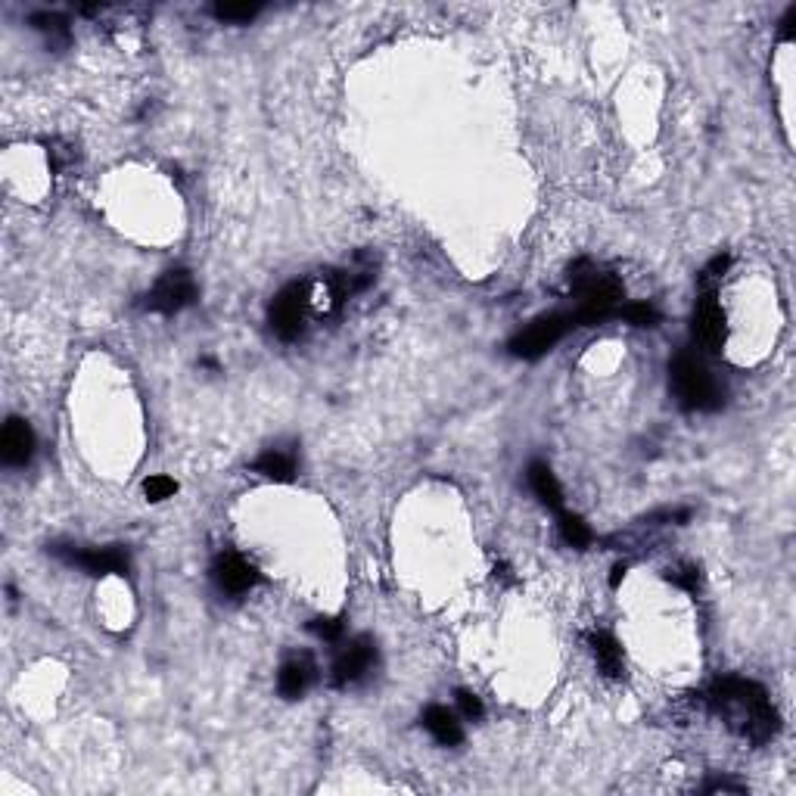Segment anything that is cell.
Instances as JSON below:
<instances>
[{
	"label": "cell",
	"mask_w": 796,
	"mask_h": 796,
	"mask_svg": "<svg viewBox=\"0 0 796 796\" xmlns=\"http://www.w3.org/2000/svg\"><path fill=\"white\" fill-rule=\"evenodd\" d=\"M454 697H458V706L467 719H482V713H486V706H482V700L473 691H458Z\"/></svg>",
	"instance_id": "24"
},
{
	"label": "cell",
	"mask_w": 796,
	"mask_h": 796,
	"mask_svg": "<svg viewBox=\"0 0 796 796\" xmlns=\"http://www.w3.org/2000/svg\"><path fill=\"white\" fill-rule=\"evenodd\" d=\"M178 492V482L172 476H150L144 482V495L150 501H165V498H172Z\"/></svg>",
	"instance_id": "21"
},
{
	"label": "cell",
	"mask_w": 796,
	"mask_h": 796,
	"mask_svg": "<svg viewBox=\"0 0 796 796\" xmlns=\"http://www.w3.org/2000/svg\"><path fill=\"white\" fill-rule=\"evenodd\" d=\"M50 554L60 557L69 566L91 573V576H125L128 573V554L112 545V548H75V545H50Z\"/></svg>",
	"instance_id": "6"
},
{
	"label": "cell",
	"mask_w": 796,
	"mask_h": 796,
	"mask_svg": "<svg viewBox=\"0 0 796 796\" xmlns=\"http://www.w3.org/2000/svg\"><path fill=\"white\" fill-rule=\"evenodd\" d=\"M691 336L703 352H719L728 339V324H725V311L716 299V293H703L694 305V318H691Z\"/></svg>",
	"instance_id": "8"
},
{
	"label": "cell",
	"mask_w": 796,
	"mask_h": 796,
	"mask_svg": "<svg viewBox=\"0 0 796 796\" xmlns=\"http://www.w3.org/2000/svg\"><path fill=\"white\" fill-rule=\"evenodd\" d=\"M212 582L224 594H246L255 582H259V573H255V566L249 560H243L234 551H227L212 563Z\"/></svg>",
	"instance_id": "10"
},
{
	"label": "cell",
	"mask_w": 796,
	"mask_h": 796,
	"mask_svg": "<svg viewBox=\"0 0 796 796\" xmlns=\"http://www.w3.org/2000/svg\"><path fill=\"white\" fill-rule=\"evenodd\" d=\"M212 13L221 22H252L262 13V4H218Z\"/></svg>",
	"instance_id": "20"
},
{
	"label": "cell",
	"mask_w": 796,
	"mask_h": 796,
	"mask_svg": "<svg viewBox=\"0 0 796 796\" xmlns=\"http://www.w3.org/2000/svg\"><path fill=\"white\" fill-rule=\"evenodd\" d=\"M374 663H377V644L367 635L352 638L343 650H339V657L333 663V685L336 688L355 685V681H361L367 672H371Z\"/></svg>",
	"instance_id": "9"
},
{
	"label": "cell",
	"mask_w": 796,
	"mask_h": 796,
	"mask_svg": "<svg viewBox=\"0 0 796 796\" xmlns=\"http://www.w3.org/2000/svg\"><path fill=\"white\" fill-rule=\"evenodd\" d=\"M305 308H308V283H290V287H283L268 305V324L274 336L283 339V343L299 339L302 324H305Z\"/></svg>",
	"instance_id": "5"
},
{
	"label": "cell",
	"mask_w": 796,
	"mask_h": 796,
	"mask_svg": "<svg viewBox=\"0 0 796 796\" xmlns=\"http://www.w3.org/2000/svg\"><path fill=\"white\" fill-rule=\"evenodd\" d=\"M423 728L433 734V741L442 747H458L464 741V728L458 722V716L451 713L448 706H426L420 716Z\"/></svg>",
	"instance_id": "12"
},
{
	"label": "cell",
	"mask_w": 796,
	"mask_h": 796,
	"mask_svg": "<svg viewBox=\"0 0 796 796\" xmlns=\"http://www.w3.org/2000/svg\"><path fill=\"white\" fill-rule=\"evenodd\" d=\"M566 330H573L570 311H551V315H542V318H535L532 324H526L507 343V352L514 358H523V361H535V358L548 355L566 336Z\"/></svg>",
	"instance_id": "4"
},
{
	"label": "cell",
	"mask_w": 796,
	"mask_h": 796,
	"mask_svg": "<svg viewBox=\"0 0 796 796\" xmlns=\"http://www.w3.org/2000/svg\"><path fill=\"white\" fill-rule=\"evenodd\" d=\"M311 681H315V663H311V657H293L277 672V691L287 700H299Z\"/></svg>",
	"instance_id": "13"
},
{
	"label": "cell",
	"mask_w": 796,
	"mask_h": 796,
	"mask_svg": "<svg viewBox=\"0 0 796 796\" xmlns=\"http://www.w3.org/2000/svg\"><path fill=\"white\" fill-rule=\"evenodd\" d=\"M526 482H529V489H532V495L538 501H542L548 510H554V514H560V510H563V489H560L554 470L545 461H532L526 467Z\"/></svg>",
	"instance_id": "14"
},
{
	"label": "cell",
	"mask_w": 796,
	"mask_h": 796,
	"mask_svg": "<svg viewBox=\"0 0 796 796\" xmlns=\"http://www.w3.org/2000/svg\"><path fill=\"white\" fill-rule=\"evenodd\" d=\"M570 283L576 293V308L570 311L573 327H594L604 324L607 318H616L625 290L613 274L594 268L591 262H576L570 271Z\"/></svg>",
	"instance_id": "2"
},
{
	"label": "cell",
	"mask_w": 796,
	"mask_h": 796,
	"mask_svg": "<svg viewBox=\"0 0 796 796\" xmlns=\"http://www.w3.org/2000/svg\"><path fill=\"white\" fill-rule=\"evenodd\" d=\"M588 647H591V657H594L597 669H601L607 678H622L625 657H622L619 641L610 632H591L588 635Z\"/></svg>",
	"instance_id": "15"
},
{
	"label": "cell",
	"mask_w": 796,
	"mask_h": 796,
	"mask_svg": "<svg viewBox=\"0 0 796 796\" xmlns=\"http://www.w3.org/2000/svg\"><path fill=\"white\" fill-rule=\"evenodd\" d=\"M669 380L678 405L685 411H716L722 408V389L706 371V364L694 352H678L669 364Z\"/></svg>",
	"instance_id": "3"
},
{
	"label": "cell",
	"mask_w": 796,
	"mask_h": 796,
	"mask_svg": "<svg viewBox=\"0 0 796 796\" xmlns=\"http://www.w3.org/2000/svg\"><path fill=\"white\" fill-rule=\"evenodd\" d=\"M666 579L672 585H678V588H685V591H697V585H700V573H697V566H691V563L675 566V570L666 573Z\"/></svg>",
	"instance_id": "23"
},
{
	"label": "cell",
	"mask_w": 796,
	"mask_h": 796,
	"mask_svg": "<svg viewBox=\"0 0 796 796\" xmlns=\"http://www.w3.org/2000/svg\"><path fill=\"white\" fill-rule=\"evenodd\" d=\"M193 299H196V280L190 271L178 268L156 280V287L144 296V308L153 311V315H178V311L193 305Z\"/></svg>",
	"instance_id": "7"
},
{
	"label": "cell",
	"mask_w": 796,
	"mask_h": 796,
	"mask_svg": "<svg viewBox=\"0 0 796 796\" xmlns=\"http://www.w3.org/2000/svg\"><path fill=\"white\" fill-rule=\"evenodd\" d=\"M706 703L716 716L728 722L731 731H737L744 741L756 747L769 744L778 734V725H781L778 709L772 706L765 688L750 678L728 675V678L713 681V688L706 691Z\"/></svg>",
	"instance_id": "1"
},
{
	"label": "cell",
	"mask_w": 796,
	"mask_h": 796,
	"mask_svg": "<svg viewBox=\"0 0 796 796\" xmlns=\"http://www.w3.org/2000/svg\"><path fill=\"white\" fill-rule=\"evenodd\" d=\"M616 318L629 321L632 327H657L663 321V315L647 302H622V308L616 311Z\"/></svg>",
	"instance_id": "18"
},
{
	"label": "cell",
	"mask_w": 796,
	"mask_h": 796,
	"mask_svg": "<svg viewBox=\"0 0 796 796\" xmlns=\"http://www.w3.org/2000/svg\"><path fill=\"white\" fill-rule=\"evenodd\" d=\"M35 454V433L32 426L19 417H10L0 433V458L7 467H25Z\"/></svg>",
	"instance_id": "11"
},
{
	"label": "cell",
	"mask_w": 796,
	"mask_h": 796,
	"mask_svg": "<svg viewBox=\"0 0 796 796\" xmlns=\"http://www.w3.org/2000/svg\"><path fill=\"white\" fill-rule=\"evenodd\" d=\"M308 632L318 635L327 644H336V641H343V635H346V622L336 619V616H318V619L308 622Z\"/></svg>",
	"instance_id": "19"
},
{
	"label": "cell",
	"mask_w": 796,
	"mask_h": 796,
	"mask_svg": "<svg viewBox=\"0 0 796 796\" xmlns=\"http://www.w3.org/2000/svg\"><path fill=\"white\" fill-rule=\"evenodd\" d=\"M625 579V566H613V576H610V585L616 588L619 582Z\"/></svg>",
	"instance_id": "28"
},
{
	"label": "cell",
	"mask_w": 796,
	"mask_h": 796,
	"mask_svg": "<svg viewBox=\"0 0 796 796\" xmlns=\"http://www.w3.org/2000/svg\"><path fill=\"white\" fill-rule=\"evenodd\" d=\"M32 22L38 32H44V35H60V38H66L69 35V28H66V19L63 16H56V13H35Z\"/></svg>",
	"instance_id": "22"
},
{
	"label": "cell",
	"mask_w": 796,
	"mask_h": 796,
	"mask_svg": "<svg viewBox=\"0 0 796 796\" xmlns=\"http://www.w3.org/2000/svg\"><path fill=\"white\" fill-rule=\"evenodd\" d=\"M796 7H790L787 10V16L781 19V41H793L796 38Z\"/></svg>",
	"instance_id": "26"
},
{
	"label": "cell",
	"mask_w": 796,
	"mask_h": 796,
	"mask_svg": "<svg viewBox=\"0 0 796 796\" xmlns=\"http://www.w3.org/2000/svg\"><path fill=\"white\" fill-rule=\"evenodd\" d=\"M560 535H563V542L566 545H573V548H588L594 542V532L591 526L579 517V514H566V510H560Z\"/></svg>",
	"instance_id": "17"
},
{
	"label": "cell",
	"mask_w": 796,
	"mask_h": 796,
	"mask_svg": "<svg viewBox=\"0 0 796 796\" xmlns=\"http://www.w3.org/2000/svg\"><path fill=\"white\" fill-rule=\"evenodd\" d=\"M252 473H259L262 479H271V482H290L296 476V458L287 451L271 448L252 461Z\"/></svg>",
	"instance_id": "16"
},
{
	"label": "cell",
	"mask_w": 796,
	"mask_h": 796,
	"mask_svg": "<svg viewBox=\"0 0 796 796\" xmlns=\"http://www.w3.org/2000/svg\"><path fill=\"white\" fill-rule=\"evenodd\" d=\"M728 268H731V255H716V259L703 268L700 280H703V283H713V280H719Z\"/></svg>",
	"instance_id": "25"
},
{
	"label": "cell",
	"mask_w": 796,
	"mask_h": 796,
	"mask_svg": "<svg viewBox=\"0 0 796 796\" xmlns=\"http://www.w3.org/2000/svg\"><path fill=\"white\" fill-rule=\"evenodd\" d=\"M706 793H747V787L741 784H728V781H716V784H709Z\"/></svg>",
	"instance_id": "27"
}]
</instances>
